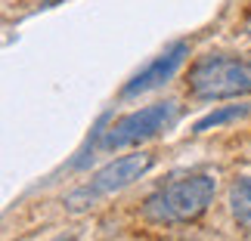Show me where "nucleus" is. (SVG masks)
Here are the masks:
<instances>
[{"label":"nucleus","instance_id":"obj_1","mask_svg":"<svg viewBox=\"0 0 251 241\" xmlns=\"http://www.w3.org/2000/svg\"><path fill=\"white\" fill-rule=\"evenodd\" d=\"M214 195H217V179L211 173H189V176L171 179L161 189H155L140 204V214L155 226L192 223L208 210Z\"/></svg>","mask_w":251,"mask_h":241},{"label":"nucleus","instance_id":"obj_2","mask_svg":"<svg viewBox=\"0 0 251 241\" xmlns=\"http://www.w3.org/2000/svg\"><path fill=\"white\" fill-rule=\"evenodd\" d=\"M186 90L192 99H201V102L248 96L251 93V59L226 56V53L201 56L189 68Z\"/></svg>","mask_w":251,"mask_h":241},{"label":"nucleus","instance_id":"obj_3","mask_svg":"<svg viewBox=\"0 0 251 241\" xmlns=\"http://www.w3.org/2000/svg\"><path fill=\"white\" fill-rule=\"evenodd\" d=\"M180 121V105L177 99H165V102H152L146 109H137L130 114L118 118L115 124H109L96 146L102 152H115V149H130V146H143V142L168 133L174 124Z\"/></svg>","mask_w":251,"mask_h":241},{"label":"nucleus","instance_id":"obj_4","mask_svg":"<svg viewBox=\"0 0 251 241\" xmlns=\"http://www.w3.org/2000/svg\"><path fill=\"white\" fill-rule=\"evenodd\" d=\"M152 164H155V155H152V152H133V155H121V158L109 161L105 167H100L93 173L87 186H81V189H75V192L65 195V207L75 210V214L93 207L100 198H109L115 192L133 186L137 179H143L152 170Z\"/></svg>","mask_w":251,"mask_h":241},{"label":"nucleus","instance_id":"obj_5","mask_svg":"<svg viewBox=\"0 0 251 241\" xmlns=\"http://www.w3.org/2000/svg\"><path fill=\"white\" fill-rule=\"evenodd\" d=\"M186 56H189V44L186 41H177V44H171L161 56H155L143 71H137L133 78L121 87V96L124 99H130V96H140V93H149V90H155V87L161 84H168L174 74H177L183 68V62H186Z\"/></svg>","mask_w":251,"mask_h":241},{"label":"nucleus","instance_id":"obj_6","mask_svg":"<svg viewBox=\"0 0 251 241\" xmlns=\"http://www.w3.org/2000/svg\"><path fill=\"white\" fill-rule=\"evenodd\" d=\"M229 214H233L236 226L251 235V173L239 176L229 186Z\"/></svg>","mask_w":251,"mask_h":241},{"label":"nucleus","instance_id":"obj_7","mask_svg":"<svg viewBox=\"0 0 251 241\" xmlns=\"http://www.w3.org/2000/svg\"><path fill=\"white\" fill-rule=\"evenodd\" d=\"M248 111H251V105H224V109L205 114V118H201L192 130H196V133H205V130H211V127H220V124H229V121L245 118Z\"/></svg>","mask_w":251,"mask_h":241},{"label":"nucleus","instance_id":"obj_8","mask_svg":"<svg viewBox=\"0 0 251 241\" xmlns=\"http://www.w3.org/2000/svg\"><path fill=\"white\" fill-rule=\"evenodd\" d=\"M245 31L251 34V13H248V19H245Z\"/></svg>","mask_w":251,"mask_h":241},{"label":"nucleus","instance_id":"obj_9","mask_svg":"<svg viewBox=\"0 0 251 241\" xmlns=\"http://www.w3.org/2000/svg\"><path fill=\"white\" fill-rule=\"evenodd\" d=\"M44 3H56V0H44Z\"/></svg>","mask_w":251,"mask_h":241}]
</instances>
